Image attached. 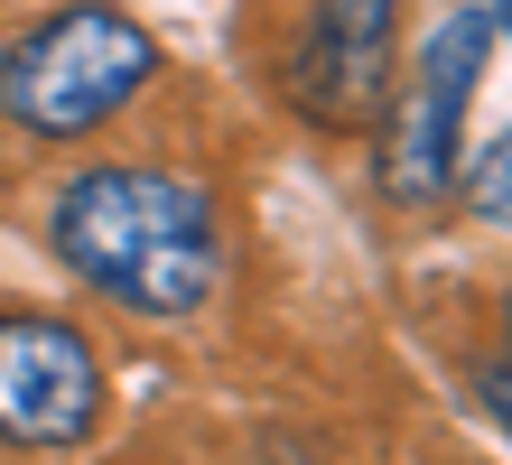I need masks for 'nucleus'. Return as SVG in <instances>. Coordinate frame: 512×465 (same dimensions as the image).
I'll use <instances>...</instances> for the list:
<instances>
[{
	"label": "nucleus",
	"mask_w": 512,
	"mask_h": 465,
	"mask_svg": "<svg viewBox=\"0 0 512 465\" xmlns=\"http://www.w3.org/2000/svg\"><path fill=\"white\" fill-rule=\"evenodd\" d=\"M56 252L140 317H196L224 279L215 205L168 168H84L56 196Z\"/></svg>",
	"instance_id": "f257e3e1"
},
{
	"label": "nucleus",
	"mask_w": 512,
	"mask_h": 465,
	"mask_svg": "<svg viewBox=\"0 0 512 465\" xmlns=\"http://www.w3.org/2000/svg\"><path fill=\"white\" fill-rule=\"evenodd\" d=\"M149 66H159L149 28H131L122 10H94V0H84V10H56V19L28 28V38H10V56H0V112H10L19 131L75 140V131H94V121L122 112L149 84Z\"/></svg>",
	"instance_id": "f03ea898"
},
{
	"label": "nucleus",
	"mask_w": 512,
	"mask_h": 465,
	"mask_svg": "<svg viewBox=\"0 0 512 465\" xmlns=\"http://www.w3.org/2000/svg\"><path fill=\"white\" fill-rule=\"evenodd\" d=\"M485 10H457L419 47L410 66V93L391 103V131H382V186L391 205H429L447 196V168H457V121H466V93H475V66H485Z\"/></svg>",
	"instance_id": "7ed1b4c3"
},
{
	"label": "nucleus",
	"mask_w": 512,
	"mask_h": 465,
	"mask_svg": "<svg viewBox=\"0 0 512 465\" xmlns=\"http://www.w3.org/2000/svg\"><path fill=\"white\" fill-rule=\"evenodd\" d=\"M103 419V363L66 317H0V438L84 447Z\"/></svg>",
	"instance_id": "20e7f679"
},
{
	"label": "nucleus",
	"mask_w": 512,
	"mask_h": 465,
	"mask_svg": "<svg viewBox=\"0 0 512 465\" xmlns=\"http://www.w3.org/2000/svg\"><path fill=\"white\" fill-rule=\"evenodd\" d=\"M391 38H401V0H317L308 47H298L289 93L317 121H373V93L391 75Z\"/></svg>",
	"instance_id": "39448f33"
},
{
	"label": "nucleus",
	"mask_w": 512,
	"mask_h": 465,
	"mask_svg": "<svg viewBox=\"0 0 512 465\" xmlns=\"http://www.w3.org/2000/svg\"><path fill=\"white\" fill-rule=\"evenodd\" d=\"M466 205L485 214V224H512V140H494L485 159H475V177H466Z\"/></svg>",
	"instance_id": "423d86ee"
},
{
	"label": "nucleus",
	"mask_w": 512,
	"mask_h": 465,
	"mask_svg": "<svg viewBox=\"0 0 512 465\" xmlns=\"http://www.w3.org/2000/svg\"><path fill=\"white\" fill-rule=\"evenodd\" d=\"M485 400H494V419L512 428V307H503V354L485 363Z\"/></svg>",
	"instance_id": "0eeeda50"
},
{
	"label": "nucleus",
	"mask_w": 512,
	"mask_h": 465,
	"mask_svg": "<svg viewBox=\"0 0 512 465\" xmlns=\"http://www.w3.org/2000/svg\"><path fill=\"white\" fill-rule=\"evenodd\" d=\"M503 28H512V0H503Z\"/></svg>",
	"instance_id": "6e6552de"
}]
</instances>
